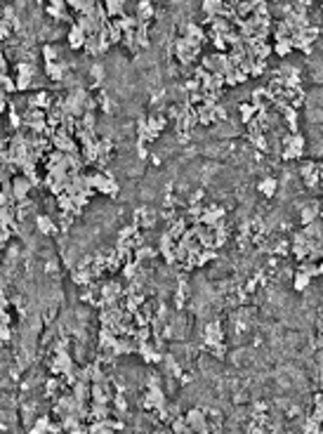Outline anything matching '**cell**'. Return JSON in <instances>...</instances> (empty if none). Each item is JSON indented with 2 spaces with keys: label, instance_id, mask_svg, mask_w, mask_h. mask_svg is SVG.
I'll list each match as a JSON object with an SVG mask.
<instances>
[{
  "label": "cell",
  "instance_id": "ac0fdd59",
  "mask_svg": "<svg viewBox=\"0 0 323 434\" xmlns=\"http://www.w3.org/2000/svg\"><path fill=\"white\" fill-rule=\"evenodd\" d=\"M250 78L245 71L241 69H231L229 73H224V85L226 88H236V85H241V83H245V80Z\"/></svg>",
  "mask_w": 323,
  "mask_h": 434
},
{
  "label": "cell",
  "instance_id": "681fc988",
  "mask_svg": "<svg viewBox=\"0 0 323 434\" xmlns=\"http://www.w3.org/2000/svg\"><path fill=\"white\" fill-rule=\"evenodd\" d=\"M208 40L215 45L217 52H226V50H229V48H226V43H224V36H210Z\"/></svg>",
  "mask_w": 323,
  "mask_h": 434
},
{
  "label": "cell",
  "instance_id": "db71d44e",
  "mask_svg": "<svg viewBox=\"0 0 323 434\" xmlns=\"http://www.w3.org/2000/svg\"><path fill=\"white\" fill-rule=\"evenodd\" d=\"M10 36H12V26H10V21L0 19V40H7Z\"/></svg>",
  "mask_w": 323,
  "mask_h": 434
},
{
  "label": "cell",
  "instance_id": "8fae6325",
  "mask_svg": "<svg viewBox=\"0 0 323 434\" xmlns=\"http://www.w3.org/2000/svg\"><path fill=\"white\" fill-rule=\"evenodd\" d=\"M36 229H38V234H43V236L57 234V224H54V219L50 215H36Z\"/></svg>",
  "mask_w": 323,
  "mask_h": 434
},
{
  "label": "cell",
  "instance_id": "e0dca14e",
  "mask_svg": "<svg viewBox=\"0 0 323 434\" xmlns=\"http://www.w3.org/2000/svg\"><path fill=\"white\" fill-rule=\"evenodd\" d=\"M102 5H104V10H107L108 19H116L120 14H125V2H123V0H104Z\"/></svg>",
  "mask_w": 323,
  "mask_h": 434
},
{
  "label": "cell",
  "instance_id": "d4e9b609",
  "mask_svg": "<svg viewBox=\"0 0 323 434\" xmlns=\"http://www.w3.org/2000/svg\"><path fill=\"white\" fill-rule=\"evenodd\" d=\"M111 415V408L107 404H90V420H107Z\"/></svg>",
  "mask_w": 323,
  "mask_h": 434
},
{
  "label": "cell",
  "instance_id": "603a6c76",
  "mask_svg": "<svg viewBox=\"0 0 323 434\" xmlns=\"http://www.w3.org/2000/svg\"><path fill=\"white\" fill-rule=\"evenodd\" d=\"M290 52H293V43H290V38H281V40H276L274 45H271V54H278L281 59L288 57Z\"/></svg>",
  "mask_w": 323,
  "mask_h": 434
},
{
  "label": "cell",
  "instance_id": "7402d4cb",
  "mask_svg": "<svg viewBox=\"0 0 323 434\" xmlns=\"http://www.w3.org/2000/svg\"><path fill=\"white\" fill-rule=\"evenodd\" d=\"M71 278H73L76 286H90V283H92V274H90L88 267H76L73 274H71Z\"/></svg>",
  "mask_w": 323,
  "mask_h": 434
},
{
  "label": "cell",
  "instance_id": "91938a15",
  "mask_svg": "<svg viewBox=\"0 0 323 434\" xmlns=\"http://www.w3.org/2000/svg\"><path fill=\"white\" fill-rule=\"evenodd\" d=\"M203 196H206V191H203V189L194 191V194L189 196V206H196V203H201V201H203Z\"/></svg>",
  "mask_w": 323,
  "mask_h": 434
},
{
  "label": "cell",
  "instance_id": "30bf717a",
  "mask_svg": "<svg viewBox=\"0 0 323 434\" xmlns=\"http://www.w3.org/2000/svg\"><path fill=\"white\" fill-rule=\"evenodd\" d=\"M321 217V203L319 201H314V203H309V206H302V210H300V222L304 224H309V222H314V219H319Z\"/></svg>",
  "mask_w": 323,
  "mask_h": 434
},
{
  "label": "cell",
  "instance_id": "e7e4bbea",
  "mask_svg": "<svg viewBox=\"0 0 323 434\" xmlns=\"http://www.w3.org/2000/svg\"><path fill=\"white\" fill-rule=\"evenodd\" d=\"M7 102H10V99H0V113H2V111L7 108Z\"/></svg>",
  "mask_w": 323,
  "mask_h": 434
},
{
  "label": "cell",
  "instance_id": "74e56055",
  "mask_svg": "<svg viewBox=\"0 0 323 434\" xmlns=\"http://www.w3.org/2000/svg\"><path fill=\"white\" fill-rule=\"evenodd\" d=\"M321 163L319 161H304L302 165H300V175L302 177H307V175H312V172H321Z\"/></svg>",
  "mask_w": 323,
  "mask_h": 434
},
{
  "label": "cell",
  "instance_id": "52a82bcc",
  "mask_svg": "<svg viewBox=\"0 0 323 434\" xmlns=\"http://www.w3.org/2000/svg\"><path fill=\"white\" fill-rule=\"evenodd\" d=\"M66 71H69V66H66L64 61H48V64H45V76H48L52 83H61L64 76H66Z\"/></svg>",
  "mask_w": 323,
  "mask_h": 434
},
{
  "label": "cell",
  "instance_id": "5b68a950",
  "mask_svg": "<svg viewBox=\"0 0 323 434\" xmlns=\"http://www.w3.org/2000/svg\"><path fill=\"white\" fill-rule=\"evenodd\" d=\"M52 95H50L48 90H36V95L26 102L29 104V108H43V111H50L52 108Z\"/></svg>",
  "mask_w": 323,
  "mask_h": 434
},
{
  "label": "cell",
  "instance_id": "f546056e",
  "mask_svg": "<svg viewBox=\"0 0 323 434\" xmlns=\"http://www.w3.org/2000/svg\"><path fill=\"white\" fill-rule=\"evenodd\" d=\"M238 113H241V123H245V125H248V123L255 118V113H257V111H255V107L250 104V102H241V104H238Z\"/></svg>",
  "mask_w": 323,
  "mask_h": 434
},
{
  "label": "cell",
  "instance_id": "f6af8a7d",
  "mask_svg": "<svg viewBox=\"0 0 323 434\" xmlns=\"http://www.w3.org/2000/svg\"><path fill=\"white\" fill-rule=\"evenodd\" d=\"M0 88L5 90L7 95H12V92H17V85H14V78H10L7 73H2V76H0Z\"/></svg>",
  "mask_w": 323,
  "mask_h": 434
},
{
  "label": "cell",
  "instance_id": "484cf974",
  "mask_svg": "<svg viewBox=\"0 0 323 434\" xmlns=\"http://www.w3.org/2000/svg\"><path fill=\"white\" fill-rule=\"evenodd\" d=\"M139 269H142V265H139V262H135V260H130V262H123V267H120V274H123V278H125V281H132V278L139 274Z\"/></svg>",
  "mask_w": 323,
  "mask_h": 434
},
{
  "label": "cell",
  "instance_id": "7a4b0ae2",
  "mask_svg": "<svg viewBox=\"0 0 323 434\" xmlns=\"http://www.w3.org/2000/svg\"><path fill=\"white\" fill-rule=\"evenodd\" d=\"M226 217V208L224 206H217V203H210V206L203 208V215H201V224H206L208 229L215 227V222L224 219Z\"/></svg>",
  "mask_w": 323,
  "mask_h": 434
},
{
  "label": "cell",
  "instance_id": "e575fe53",
  "mask_svg": "<svg viewBox=\"0 0 323 434\" xmlns=\"http://www.w3.org/2000/svg\"><path fill=\"white\" fill-rule=\"evenodd\" d=\"M186 430H189V425H186L184 415H175V418L170 420V432L172 434H184Z\"/></svg>",
  "mask_w": 323,
  "mask_h": 434
},
{
  "label": "cell",
  "instance_id": "83f0119b",
  "mask_svg": "<svg viewBox=\"0 0 323 434\" xmlns=\"http://www.w3.org/2000/svg\"><path fill=\"white\" fill-rule=\"evenodd\" d=\"M90 78H92V90H99L104 83V66L102 64H92L90 69Z\"/></svg>",
  "mask_w": 323,
  "mask_h": 434
},
{
  "label": "cell",
  "instance_id": "d6a6232c",
  "mask_svg": "<svg viewBox=\"0 0 323 434\" xmlns=\"http://www.w3.org/2000/svg\"><path fill=\"white\" fill-rule=\"evenodd\" d=\"M222 2H224V0H203L201 10H203L206 17H217V10L222 7Z\"/></svg>",
  "mask_w": 323,
  "mask_h": 434
},
{
  "label": "cell",
  "instance_id": "cb8c5ba5",
  "mask_svg": "<svg viewBox=\"0 0 323 434\" xmlns=\"http://www.w3.org/2000/svg\"><path fill=\"white\" fill-rule=\"evenodd\" d=\"M300 271H304L309 278L321 276V274H323V265H321V262H309V260H302V262H300Z\"/></svg>",
  "mask_w": 323,
  "mask_h": 434
},
{
  "label": "cell",
  "instance_id": "bcb514c9",
  "mask_svg": "<svg viewBox=\"0 0 323 434\" xmlns=\"http://www.w3.org/2000/svg\"><path fill=\"white\" fill-rule=\"evenodd\" d=\"M172 248H175V241L167 236V231L161 234V241H158V248H156L158 253H165V250H172Z\"/></svg>",
  "mask_w": 323,
  "mask_h": 434
},
{
  "label": "cell",
  "instance_id": "ee69618b",
  "mask_svg": "<svg viewBox=\"0 0 323 434\" xmlns=\"http://www.w3.org/2000/svg\"><path fill=\"white\" fill-rule=\"evenodd\" d=\"M111 404H113V408H116V413H120V415L127 411V401H125V396L120 394V392H116V394H113Z\"/></svg>",
  "mask_w": 323,
  "mask_h": 434
},
{
  "label": "cell",
  "instance_id": "2e32d148",
  "mask_svg": "<svg viewBox=\"0 0 323 434\" xmlns=\"http://www.w3.org/2000/svg\"><path fill=\"white\" fill-rule=\"evenodd\" d=\"M144 302H147L144 293H125V312H130V314H135Z\"/></svg>",
  "mask_w": 323,
  "mask_h": 434
},
{
  "label": "cell",
  "instance_id": "be15d7a7",
  "mask_svg": "<svg viewBox=\"0 0 323 434\" xmlns=\"http://www.w3.org/2000/svg\"><path fill=\"white\" fill-rule=\"evenodd\" d=\"M137 156L144 161V158L149 156V151H147V144H137Z\"/></svg>",
  "mask_w": 323,
  "mask_h": 434
},
{
  "label": "cell",
  "instance_id": "3957f363",
  "mask_svg": "<svg viewBox=\"0 0 323 434\" xmlns=\"http://www.w3.org/2000/svg\"><path fill=\"white\" fill-rule=\"evenodd\" d=\"M10 182H12V194H14V198H17V201H24V198H29V194L33 191L29 177H24V175H14Z\"/></svg>",
  "mask_w": 323,
  "mask_h": 434
},
{
  "label": "cell",
  "instance_id": "836d02e7",
  "mask_svg": "<svg viewBox=\"0 0 323 434\" xmlns=\"http://www.w3.org/2000/svg\"><path fill=\"white\" fill-rule=\"evenodd\" d=\"M14 73L17 76H31V78H36V66L31 61H17L14 64Z\"/></svg>",
  "mask_w": 323,
  "mask_h": 434
},
{
  "label": "cell",
  "instance_id": "6da1fadb",
  "mask_svg": "<svg viewBox=\"0 0 323 434\" xmlns=\"http://www.w3.org/2000/svg\"><path fill=\"white\" fill-rule=\"evenodd\" d=\"M175 125H177V132H191V130L198 125L196 108L184 102V104L179 107V118L175 120Z\"/></svg>",
  "mask_w": 323,
  "mask_h": 434
},
{
  "label": "cell",
  "instance_id": "03108f58",
  "mask_svg": "<svg viewBox=\"0 0 323 434\" xmlns=\"http://www.w3.org/2000/svg\"><path fill=\"white\" fill-rule=\"evenodd\" d=\"M0 19H2V2H0Z\"/></svg>",
  "mask_w": 323,
  "mask_h": 434
},
{
  "label": "cell",
  "instance_id": "f5cc1de1",
  "mask_svg": "<svg viewBox=\"0 0 323 434\" xmlns=\"http://www.w3.org/2000/svg\"><path fill=\"white\" fill-rule=\"evenodd\" d=\"M10 340H12V330H10V326L0 324V345H7Z\"/></svg>",
  "mask_w": 323,
  "mask_h": 434
},
{
  "label": "cell",
  "instance_id": "9f6ffc18",
  "mask_svg": "<svg viewBox=\"0 0 323 434\" xmlns=\"http://www.w3.org/2000/svg\"><path fill=\"white\" fill-rule=\"evenodd\" d=\"M290 250H293L295 260H300V262L307 260V255H309V253H307V246H290Z\"/></svg>",
  "mask_w": 323,
  "mask_h": 434
},
{
  "label": "cell",
  "instance_id": "f907efd6",
  "mask_svg": "<svg viewBox=\"0 0 323 434\" xmlns=\"http://www.w3.org/2000/svg\"><path fill=\"white\" fill-rule=\"evenodd\" d=\"M213 113H215V120H226L229 118V111H226L224 104H215V107H213Z\"/></svg>",
  "mask_w": 323,
  "mask_h": 434
},
{
  "label": "cell",
  "instance_id": "6125c7cd",
  "mask_svg": "<svg viewBox=\"0 0 323 434\" xmlns=\"http://www.w3.org/2000/svg\"><path fill=\"white\" fill-rule=\"evenodd\" d=\"M71 434H90V432H88V427H85V425L80 423V425H76V427L71 430Z\"/></svg>",
  "mask_w": 323,
  "mask_h": 434
},
{
  "label": "cell",
  "instance_id": "c3c4849f",
  "mask_svg": "<svg viewBox=\"0 0 323 434\" xmlns=\"http://www.w3.org/2000/svg\"><path fill=\"white\" fill-rule=\"evenodd\" d=\"M12 236H14V234H12V229H10V227H5V224H0V248H2V246H7Z\"/></svg>",
  "mask_w": 323,
  "mask_h": 434
},
{
  "label": "cell",
  "instance_id": "9c48e42d",
  "mask_svg": "<svg viewBox=\"0 0 323 434\" xmlns=\"http://www.w3.org/2000/svg\"><path fill=\"white\" fill-rule=\"evenodd\" d=\"M203 337H206V345H215V342H222V340H224V333H222V324H219V321H210V324L206 326V333H203Z\"/></svg>",
  "mask_w": 323,
  "mask_h": 434
},
{
  "label": "cell",
  "instance_id": "277c9868",
  "mask_svg": "<svg viewBox=\"0 0 323 434\" xmlns=\"http://www.w3.org/2000/svg\"><path fill=\"white\" fill-rule=\"evenodd\" d=\"M179 36L196 40V43H201V45H206V43H208L206 29H203L201 24H196V21H189V24H184V26H182V33H179Z\"/></svg>",
  "mask_w": 323,
  "mask_h": 434
},
{
  "label": "cell",
  "instance_id": "d590c367",
  "mask_svg": "<svg viewBox=\"0 0 323 434\" xmlns=\"http://www.w3.org/2000/svg\"><path fill=\"white\" fill-rule=\"evenodd\" d=\"M267 71V59H253V64H250V71H248V76H253V78H260V76H265Z\"/></svg>",
  "mask_w": 323,
  "mask_h": 434
},
{
  "label": "cell",
  "instance_id": "7c38bea8",
  "mask_svg": "<svg viewBox=\"0 0 323 434\" xmlns=\"http://www.w3.org/2000/svg\"><path fill=\"white\" fill-rule=\"evenodd\" d=\"M149 26H151V24H147V21H139V24H137V29H135V40H137V48H139V50L151 48V38H149Z\"/></svg>",
  "mask_w": 323,
  "mask_h": 434
},
{
  "label": "cell",
  "instance_id": "5bb4252c",
  "mask_svg": "<svg viewBox=\"0 0 323 434\" xmlns=\"http://www.w3.org/2000/svg\"><path fill=\"white\" fill-rule=\"evenodd\" d=\"M196 108V118H198V125H213L217 123L215 120V113H213V107H206V104H198Z\"/></svg>",
  "mask_w": 323,
  "mask_h": 434
},
{
  "label": "cell",
  "instance_id": "8992f818",
  "mask_svg": "<svg viewBox=\"0 0 323 434\" xmlns=\"http://www.w3.org/2000/svg\"><path fill=\"white\" fill-rule=\"evenodd\" d=\"M85 38H88V33L80 29V26H76V24H71L69 33H66V43H69V48L76 52V50H83V45H85Z\"/></svg>",
  "mask_w": 323,
  "mask_h": 434
},
{
  "label": "cell",
  "instance_id": "9a60e30c",
  "mask_svg": "<svg viewBox=\"0 0 323 434\" xmlns=\"http://www.w3.org/2000/svg\"><path fill=\"white\" fill-rule=\"evenodd\" d=\"M156 255H158V250H156V248H151V246H147V243L132 250V260H135V262H139V265H142V262H147V260H154Z\"/></svg>",
  "mask_w": 323,
  "mask_h": 434
},
{
  "label": "cell",
  "instance_id": "003e7915",
  "mask_svg": "<svg viewBox=\"0 0 323 434\" xmlns=\"http://www.w3.org/2000/svg\"><path fill=\"white\" fill-rule=\"evenodd\" d=\"M123 2H125V5H127V2H130V0H123Z\"/></svg>",
  "mask_w": 323,
  "mask_h": 434
},
{
  "label": "cell",
  "instance_id": "4dcf8cb0",
  "mask_svg": "<svg viewBox=\"0 0 323 434\" xmlns=\"http://www.w3.org/2000/svg\"><path fill=\"white\" fill-rule=\"evenodd\" d=\"M321 231H323L321 219H314V222H309V224H304L302 227V234L307 238H321Z\"/></svg>",
  "mask_w": 323,
  "mask_h": 434
},
{
  "label": "cell",
  "instance_id": "f35d334b",
  "mask_svg": "<svg viewBox=\"0 0 323 434\" xmlns=\"http://www.w3.org/2000/svg\"><path fill=\"white\" fill-rule=\"evenodd\" d=\"M120 40H123V31L118 26H113V21L108 19V43L111 45H120Z\"/></svg>",
  "mask_w": 323,
  "mask_h": 434
},
{
  "label": "cell",
  "instance_id": "7bdbcfd3",
  "mask_svg": "<svg viewBox=\"0 0 323 434\" xmlns=\"http://www.w3.org/2000/svg\"><path fill=\"white\" fill-rule=\"evenodd\" d=\"M248 139L255 144V149H260V151H267L269 149V144H267V137L265 132H257V135H248Z\"/></svg>",
  "mask_w": 323,
  "mask_h": 434
},
{
  "label": "cell",
  "instance_id": "44dd1931",
  "mask_svg": "<svg viewBox=\"0 0 323 434\" xmlns=\"http://www.w3.org/2000/svg\"><path fill=\"white\" fill-rule=\"evenodd\" d=\"M113 21V26H118V29L120 31H130V29H137V17H135V14H120V17H116V19H111Z\"/></svg>",
  "mask_w": 323,
  "mask_h": 434
},
{
  "label": "cell",
  "instance_id": "680465c9",
  "mask_svg": "<svg viewBox=\"0 0 323 434\" xmlns=\"http://www.w3.org/2000/svg\"><path fill=\"white\" fill-rule=\"evenodd\" d=\"M184 90L186 92H201V83H198L196 78H189L184 83Z\"/></svg>",
  "mask_w": 323,
  "mask_h": 434
},
{
  "label": "cell",
  "instance_id": "4fadbf2b",
  "mask_svg": "<svg viewBox=\"0 0 323 434\" xmlns=\"http://www.w3.org/2000/svg\"><path fill=\"white\" fill-rule=\"evenodd\" d=\"M276 189H278V179L276 177H265L257 182V191L262 194L265 198H274L276 196Z\"/></svg>",
  "mask_w": 323,
  "mask_h": 434
},
{
  "label": "cell",
  "instance_id": "b9f144b4",
  "mask_svg": "<svg viewBox=\"0 0 323 434\" xmlns=\"http://www.w3.org/2000/svg\"><path fill=\"white\" fill-rule=\"evenodd\" d=\"M43 59H45V64L48 61H59V50L54 45H43Z\"/></svg>",
  "mask_w": 323,
  "mask_h": 434
},
{
  "label": "cell",
  "instance_id": "1f68e13d",
  "mask_svg": "<svg viewBox=\"0 0 323 434\" xmlns=\"http://www.w3.org/2000/svg\"><path fill=\"white\" fill-rule=\"evenodd\" d=\"M52 423L50 420V415H38L36 418V423L31 425V432L29 434H48V425Z\"/></svg>",
  "mask_w": 323,
  "mask_h": 434
},
{
  "label": "cell",
  "instance_id": "11a10c76",
  "mask_svg": "<svg viewBox=\"0 0 323 434\" xmlns=\"http://www.w3.org/2000/svg\"><path fill=\"white\" fill-rule=\"evenodd\" d=\"M73 219H76V217L71 215V213H64V210L59 213V224H61V229H69Z\"/></svg>",
  "mask_w": 323,
  "mask_h": 434
},
{
  "label": "cell",
  "instance_id": "f1b7e54d",
  "mask_svg": "<svg viewBox=\"0 0 323 434\" xmlns=\"http://www.w3.org/2000/svg\"><path fill=\"white\" fill-rule=\"evenodd\" d=\"M309 283H312V278L307 276L304 271H295V278H293V288H295V293H302V290H307L309 288Z\"/></svg>",
  "mask_w": 323,
  "mask_h": 434
},
{
  "label": "cell",
  "instance_id": "60d3db41",
  "mask_svg": "<svg viewBox=\"0 0 323 434\" xmlns=\"http://www.w3.org/2000/svg\"><path fill=\"white\" fill-rule=\"evenodd\" d=\"M80 125L85 130H92L95 132V125H97V116L92 113V111H85L83 116H80Z\"/></svg>",
  "mask_w": 323,
  "mask_h": 434
},
{
  "label": "cell",
  "instance_id": "4316f807",
  "mask_svg": "<svg viewBox=\"0 0 323 434\" xmlns=\"http://www.w3.org/2000/svg\"><path fill=\"white\" fill-rule=\"evenodd\" d=\"M83 52H85L88 57H99V38H97V33H92V36H88V38H85Z\"/></svg>",
  "mask_w": 323,
  "mask_h": 434
},
{
  "label": "cell",
  "instance_id": "7dc6e473",
  "mask_svg": "<svg viewBox=\"0 0 323 434\" xmlns=\"http://www.w3.org/2000/svg\"><path fill=\"white\" fill-rule=\"evenodd\" d=\"M304 151H300V149H283L281 151V158L283 161H297V158H302Z\"/></svg>",
  "mask_w": 323,
  "mask_h": 434
},
{
  "label": "cell",
  "instance_id": "6f0895ef",
  "mask_svg": "<svg viewBox=\"0 0 323 434\" xmlns=\"http://www.w3.org/2000/svg\"><path fill=\"white\" fill-rule=\"evenodd\" d=\"M186 104H191V107H196V104H203V90H201V92H189V97H186Z\"/></svg>",
  "mask_w": 323,
  "mask_h": 434
},
{
  "label": "cell",
  "instance_id": "816d5d0a",
  "mask_svg": "<svg viewBox=\"0 0 323 434\" xmlns=\"http://www.w3.org/2000/svg\"><path fill=\"white\" fill-rule=\"evenodd\" d=\"M304 179V184L309 189H316L319 187V182H321V172H312V175H307V177H302Z\"/></svg>",
  "mask_w": 323,
  "mask_h": 434
},
{
  "label": "cell",
  "instance_id": "94428289",
  "mask_svg": "<svg viewBox=\"0 0 323 434\" xmlns=\"http://www.w3.org/2000/svg\"><path fill=\"white\" fill-rule=\"evenodd\" d=\"M304 243H307V236H304L302 231L293 234V243H290V246H304Z\"/></svg>",
  "mask_w": 323,
  "mask_h": 434
},
{
  "label": "cell",
  "instance_id": "ffe728a7",
  "mask_svg": "<svg viewBox=\"0 0 323 434\" xmlns=\"http://www.w3.org/2000/svg\"><path fill=\"white\" fill-rule=\"evenodd\" d=\"M186 229H189L186 219H184V217H177L175 222H170V224H167V236L172 238V241H177V238L182 236V234H184Z\"/></svg>",
  "mask_w": 323,
  "mask_h": 434
},
{
  "label": "cell",
  "instance_id": "8d00e7d4",
  "mask_svg": "<svg viewBox=\"0 0 323 434\" xmlns=\"http://www.w3.org/2000/svg\"><path fill=\"white\" fill-rule=\"evenodd\" d=\"M203 208L201 203H196V206H189L186 208V215H189V222L191 224H201V215H203Z\"/></svg>",
  "mask_w": 323,
  "mask_h": 434
},
{
  "label": "cell",
  "instance_id": "d6986e66",
  "mask_svg": "<svg viewBox=\"0 0 323 434\" xmlns=\"http://www.w3.org/2000/svg\"><path fill=\"white\" fill-rule=\"evenodd\" d=\"M97 191L99 194H104V196H108V198H116L118 196V191H120V187H118V182L113 177H104V182L99 184L97 187Z\"/></svg>",
  "mask_w": 323,
  "mask_h": 434
},
{
  "label": "cell",
  "instance_id": "ba28073f",
  "mask_svg": "<svg viewBox=\"0 0 323 434\" xmlns=\"http://www.w3.org/2000/svg\"><path fill=\"white\" fill-rule=\"evenodd\" d=\"M135 17H137V21H147V24H151V19L156 17L154 2H151V0H139L137 7H135Z\"/></svg>",
  "mask_w": 323,
  "mask_h": 434
},
{
  "label": "cell",
  "instance_id": "ab89813d",
  "mask_svg": "<svg viewBox=\"0 0 323 434\" xmlns=\"http://www.w3.org/2000/svg\"><path fill=\"white\" fill-rule=\"evenodd\" d=\"M14 85H17V92L33 90V78H31V76H17V78H14Z\"/></svg>",
  "mask_w": 323,
  "mask_h": 434
}]
</instances>
